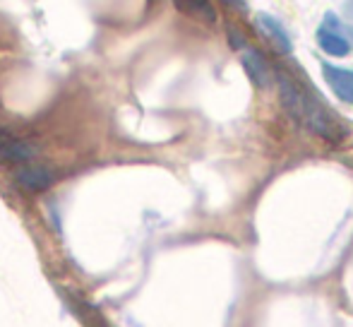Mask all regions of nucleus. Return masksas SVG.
<instances>
[{"mask_svg": "<svg viewBox=\"0 0 353 327\" xmlns=\"http://www.w3.org/2000/svg\"><path fill=\"white\" fill-rule=\"evenodd\" d=\"M34 157H37L34 145H29V142L22 140V137L10 135L8 130L0 128V161L3 164H17L19 166V164L34 161Z\"/></svg>", "mask_w": 353, "mask_h": 327, "instance_id": "6", "label": "nucleus"}, {"mask_svg": "<svg viewBox=\"0 0 353 327\" xmlns=\"http://www.w3.org/2000/svg\"><path fill=\"white\" fill-rule=\"evenodd\" d=\"M226 5H231V8L236 10H245V0H223Z\"/></svg>", "mask_w": 353, "mask_h": 327, "instance_id": "9", "label": "nucleus"}, {"mask_svg": "<svg viewBox=\"0 0 353 327\" xmlns=\"http://www.w3.org/2000/svg\"><path fill=\"white\" fill-rule=\"evenodd\" d=\"M241 66L243 70L248 72V77L252 80V84L260 89H267L274 80V72H272L270 63H267V58L262 56L257 48L252 46H243L241 48Z\"/></svg>", "mask_w": 353, "mask_h": 327, "instance_id": "4", "label": "nucleus"}, {"mask_svg": "<svg viewBox=\"0 0 353 327\" xmlns=\"http://www.w3.org/2000/svg\"><path fill=\"white\" fill-rule=\"evenodd\" d=\"M344 12H346V17H349V27L353 29V0H346L344 3Z\"/></svg>", "mask_w": 353, "mask_h": 327, "instance_id": "8", "label": "nucleus"}, {"mask_svg": "<svg viewBox=\"0 0 353 327\" xmlns=\"http://www.w3.org/2000/svg\"><path fill=\"white\" fill-rule=\"evenodd\" d=\"M178 10L188 17H195L200 22H207V24H214L216 22V10L210 0H173Z\"/></svg>", "mask_w": 353, "mask_h": 327, "instance_id": "7", "label": "nucleus"}, {"mask_svg": "<svg viewBox=\"0 0 353 327\" xmlns=\"http://www.w3.org/2000/svg\"><path fill=\"white\" fill-rule=\"evenodd\" d=\"M255 27L267 41H272V46L276 48L279 53H291L293 51V41H291V34L288 29L283 27V22L279 17H274L272 12H257L255 14Z\"/></svg>", "mask_w": 353, "mask_h": 327, "instance_id": "3", "label": "nucleus"}, {"mask_svg": "<svg viewBox=\"0 0 353 327\" xmlns=\"http://www.w3.org/2000/svg\"><path fill=\"white\" fill-rule=\"evenodd\" d=\"M315 39L317 46L332 58H346L353 53V29L336 12H325Z\"/></svg>", "mask_w": 353, "mask_h": 327, "instance_id": "1", "label": "nucleus"}, {"mask_svg": "<svg viewBox=\"0 0 353 327\" xmlns=\"http://www.w3.org/2000/svg\"><path fill=\"white\" fill-rule=\"evenodd\" d=\"M322 77L330 84V89L334 92V97L339 101L353 106V70L351 68L334 66L330 61H322Z\"/></svg>", "mask_w": 353, "mask_h": 327, "instance_id": "5", "label": "nucleus"}, {"mask_svg": "<svg viewBox=\"0 0 353 327\" xmlns=\"http://www.w3.org/2000/svg\"><path fill=\"white\" fill-rule=\"evenodd\" d=\"M14 183L27 192H43L56 183V171L51 166L43 164H19V168L14 171Z\"/></svg>", "mask_w": 353, "mask_h": 327, "instance_id": "2", "label": "nucleus"}]
</instances>
